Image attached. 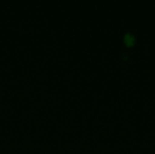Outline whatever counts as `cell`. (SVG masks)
<instances>
[{"mask_svg": "<svg viewBox=\"0 0 155 154\" xmlns=\"http://www.w3.org/2000/svg\"><path fill=\"white\" fill-rule=\"evenodd\" d=\"M124 40H125L126 44H127V45H129V46L133 45V44H134V37L132 34H127L125 35Z\"/></svg>", "mask_w": 155, "mask_h": 154, "instance_id": "1", "label": "cell"}]
</instances>
